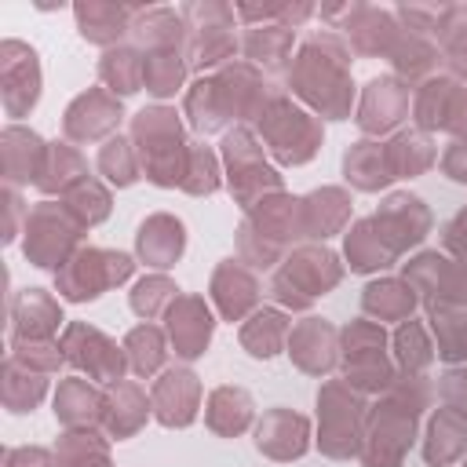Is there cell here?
<instances>
[{"label": "cell", "mask_w": 467, "mask_h": 467, "mask_svg": "<svg viewBox=\"0 0 467 467\" xmlns=\"http://www.w3.org/2000/svg\"><path fill=\"white\" fill-rule=\"evenodd\" d=\"M288 88L328 120L350 117V102H354L350 47L332 33L310 36L288 69Z\"/></svg>", "instance_id": "1"}, {"label": "cell", "mask_w": 467, "mask_h": 467, "mask_svg": "<svg viewBox=\"0 0 467 467\" xmlns=\"http://www.w3.org/2000/svg\"><path fill=\"white\" fill-rule=\"evenodd\" d=\"M131 139H135L139 168L146 171L150 182L182 186L186 164H190V146L182 142V128L175 120V109H168V106L139 109L131 120Z\"/></svg>", "instance_id": "2"}, {"label": "cell", "mask_w": 467, "mask_h": 467, "mask_svg": "<svg viewBox=\"0 0 467 467\" xmlns=\"http://www.w3.org/2000/svg\"><path fill=\"white\" fill-rule=\"evenodd\" d=\"M259 135L266 139L270 153L281 164H303L317 153L325 131H321V120H314L306 109L292 106V99L274 95L259 117Z\"/></svg>", "instance_id": "3"}, {"label": "cell", "mask_w": 467, "mask_h": 467, "mask_svg": "<svg viewBox=\"0 0 467 467\" xmlns=\"http://www.w3.org/2000/svg\"><path fill=\"white\" fill-rule=\"evenodd\" d=\"M80 223L66 212V204H51V201H44V204H36L29 215H26V259L33 263V266H40V270H62L73 255V244H77V237H80Z\"/></svg>", "instance_id": "4"}, {"label": "cell", "mask_w": 467, "mask_h": 467, "mask_svg": "<svg viewBox=\"0 0 467 467\" xmlns=\"http://www.w3.org/2000/svg\"><path fill=\"white\" fill-rule=\"evenodd\" d=\"M135 270L131 255L124 252H106V248H77L73 259L55 274L58 281V292L69 299V303H88V299H99L106 288L128 281Z\"/></svg>", "instance_id": "5"}, {"label": "cell", "mask_w": 467, "mask_h": 467, "mask_svg": "<svg viewBox=\"0 0 467 467\" xmlns=\"http://www.w3.org/2000/svg\"><path fill=\"white\" fill-rule=\"evenodd\" d=\"M339 259L336 252L321 248V244H306L299 252H292V259L277 270L274 277V296L296 310L310 306L317 296H325L336 281H339Z\"/></svg>", "instance_id": "6"}, {"label": "cell", "mask_w": 467, "mask_h": 467, "mask_svg": "<svg viewBox=\"0 0 467 467\" xmlns=\"http://www.w3.org/2000/svg\"><path fill=\"white\" fill-rule=\"evenodd\" d=\"M317 409H321V452L343 460L350 452L361 449V423H365V398L350 387V383H325L317 394Z\"/></svg>", "instance_id": "7"}, {"label": "cell", "mask_w": 467, "mask_h": 467, "mask_svg": "<svg viewBox=\"0 0 467 467\" xmlns=\"http://www.w3.org/2000/svg\"><path fill=\"white\" fill-rule=\"evenodd\" d=\"M223 157L230 171V190L241 201V208H255L266 190H281V175L263 161V146L248 128H234L223 139Z\"/></svg>", "instance_id": "8"}, {"label": "cell", "mask_w": 467, "mask_h": 467, "mask_svg": "<svg viewBox=\"0 0 467 467\" xmlns=\"http://www.w3.org/2000/svg\"><path fill=\"white\" fill-rule=\"evenodd\" d=\"M416 412L405 398L390 394L383 405H376L372 423H368V438L361 449L365 467H398L405 449L412 445V431H416Z\"/></svg>", "instance_id": "9"}, {"label": "cell", "mask_w": 467, "mask_h": 467, "mask_svg": "<svg viewBox=\"0 0 467 467\" xmlns=\"http://www.w3.org/2000/svg\"><path fill=\"white\" fill-rule=\"evenodd\" d=\"M58 347L69 365H77L80 372H88L91 379H102V383H120V376L128 368V354L117 350L113 339H106L99 328H91L84 321L66 325Z\"/></svg>", "instance_id": "10"}, {"label": "cell", "mask_w": 467, "mask_h": 467, "mask_svg": "<svg viewBox=\"0 0 467 467\" xmlns=\"http://www.w3.org/2000/svg\"><path fill=\"white\" fill-rule=\"evenodd\" d=\"M0 88L7 117H26L40 99V55L33 44L7 36L0 44Z\"/></svg>", "instance_id": "11"}, {"label": "cell", "mask_w": 467, "mask_h": 467, "mask_svg": "<svg viewBox=\"0 0 467 467\" xmlns=\"http://www.w3.org/2000/svg\"><path fill=\"white\" fill-rule=\"evenodd\" d=\"M212 80H215V95H219V102H223L226 120H230V117H241V120L263 117V109H266L270 99L277 95V91H266L270 84L263 80V73H259L252 62H230V66H223Z\"/></svg>", "instance_id": "12"}, {"label": "cell", "mask_w": 467, "mask_h": 467, "mask_svg": "<svg viewBox=\"0 0 467 467\" xmlns=\"http://www.w3.org/2000/svg\"><path fill=\"white\" fill-rule=\"evenodd\" d=\"M372 226H376V234L383 237V244L398 255V252H405V248H412V244H420V241L427 237V230H431V212L423 208L420 197H412V193H394V197H387V201L379 204V212L372 215Z\"/></svg>", "instance_id": "13"}, {"label": "cell", "mask_w": 467, "mask_h": 467, "mask_svg": "<svg viewBox=\"0 0 467 467\" xmlns=\"http://www.w3.org/2000/svg\"><path fill=\"white\" fill-rule=\"evenodd\" d=\"M120 117H124L120 99L109 95V91H102V88H91V91H84V95H77L69 102L62 128H66V135L73 142H95V139L117 131Z\"/></svg>", "instance_id": "14"}, {"label": "cell", "mask_w": 467, "mask_h": 467, "mask_svg": "<svg viewBox=\"0 0 467 467\" xmlns=\"http://www.w3.org/2000/svg\"><path fill=\"white\" fill-rule=\"evenodd\" d=\"M150 405L164 427H190L201 405V379L190 368H164L153 383Z\"/></svg>", "instance_id": "15"}, {"label": "cell", "mask_w": 467, "mask_h": 467, "mask_svg": "<svg viewBox=\"0 0 467 467\" xmlns=\"http://www.w3.org/2000/svg\"><path fill=\"white\" fill-rule=\"evenodd\" d=\"M212 328H215V317L208 310V303L201 296H179L168 310V336L175 343V354L193 361L208 350L212 343Z\"/></svg>", "instance_id": "16"}, {"label": "cell", "mask_w": 467, "mask_h": 467, "mask_svg": "<svg viewBox=\"0 0 467 467\" xmlns=\"http://www.w3.org/2000/svg\"><path fill=\"white\" fill-rule=\"evenodd\" d=\"M409 113V88L398 77H372L358 102V124L368 135L390 131Z\"/></svg>", "instance_id": "17"}, {"label": "cell", "mask_w": 467, "mask_h": 467, "mask_svg": "<svg viewBox=\"0 0 467 467\" xmlns=\"http://www.w3.org/2000/svg\"><path fill=\"white\" fill-rule=\"evenodd\" d=\"M339 29L347 33V40L358 55H390V47L401 36V26H398L394 11L372 7V4H354Z\"/></svg>", "instance_id": "18"}, {"label": "cell", "mask_w": 467, "mask_h": 467, "mask_svg": "<svg viewBox=\"0 0 467 467\" xmlns=\"http://www.w3.org/2000/svg\"><path fill=\"white\" fill-rule=\"evenodd\" d=\"M255 445L274 460H299L310 449V423L292 409H270L255 427Z\"/></svg>", "instance_id": "19"}, {"label": "cell", "mask_w": 467, "mask_h": 467, "mask_svg": "<svg viewBox=\"0 0 467 467\" xmlns=\"http://www.w3.org/2000/svg\"><path fill=\"white\" fill-rule=\"evenodd\" d=\"M186 248V226L182 219L168 215V212H157L150 219L139 223V234H135V252L146 266H157V270H168L175 266V259L182 255Z\"/></svg>", "instance_id": "20"}, {"label": "cell", "mask_w": 467, "mask_h": 467, "mask_svg": "<svg viewBox=\"0 0 467 467\" xmlns=\"http://www.w3.org/2000/svg\"><path fill=\"white\" fill-rule=\"evenodd\" d=\"M135 11L139 7H124V4H106V0H80L73 7V18H77V29L84 40L99 44V47H117V40L124 33H131V22H135Z\"/></svg>", "instance_id": "21"}, {"label": "cell", "mask_w": 467, "mask_h": 467, "mask_svg": "<svg viewBox=\"0 0 467 467\" xmlns=\"http://www.w3.org/2000/svg\"><path fill=\"white\" fill-rule=\"evenodd\" d=\"M336 328L325 317H306L288 332V354L303 372H328L336 365Z\"/></svg>", "instance_id": "22"}, {"label": "cell", "mask_w": 467, "mask_h": 467, "mask_svg": "<svg viewBox=\"0 0 467 467\" xmlns=\"http://www.w3.org/2000/svg\"><path fill=\"white\" fill-rule=\"evenodd\" d=\"M62 325V306L44 288H26L11 306V339H51Z\"/></svg>", "instance_id": "23"}, {"label": "cell", "mask_w": 467, "mask_h": 467, "mask_svg": "<svg viewBox=\"0 0 467 467\" xmlns=\"http://www.w3.org/2000/svg\"><path fill=\"white\" fill-rule=\"evenodd\" d=\"M212 296H215V303H219V310H223L226 321H241L255 306L259 285H255L252 270H244L234 259H223V266L212 277Z\"/></svg>", "instance_id": "24"}, {"label": "cell", "mask_w": 467, "mask_h": 467, "mask_svg": "<svg viewBox=\"0 0 467 467\" xmlns=\"http://www.w3.org/2000/svg\"><path fill=\"white\" fill-rule=\"evenodd\" d=\"M106 412V398L80 376H69L58 383V394H55V416L69 427V431H88L102 420Z\"/></svg>", "instance_id": "25"}, {"label": "cell", "mask_w": 467, "mask_h": 467, "mask_svg": "<svg viewBox=\"0 0 467 467\" xmlns=\"http://www.w3.org/2000/svg\"><path fill=\"white\" fill-rule=\"evenodd\" d=\"M44 157H47V146L36 131L29 128H18V124H7L4 128V171H7V182H36L40 168H44Z\"/></svg>", "instance_id": "26"}, {"label": "cell", "mask_w": 467, "mask_h": 467, "mask_svg": "<svg viewBox=\"0 0 467 467\" xmlns=\"http://www.w3.org/2000/svg\"><path fill=\"white\" fill-rule=\"evenodd\" d=\"M131 36L150 51H179L186 40V22L175 7H139L131 22Z\"/></svg>", "instance_id": "27"}, {"label": "cell", "mask_w": 467, "mask_h": 467, "mask_svg": "<svg viewBox=\"0 0 467 467\" xmlns=\"http://www.w3.org/2000/svg\"><path fill=\"white\" fill-rule=\"evenodd\" d=\"M150 401H146V394H142V387L139 383H128V379H120V383H113V390H109V398H106V412H102V423H106V431H109V438H131L142 423H146V416H150Z\"/></svg>", "instance_id": "28"}, {"label": "cell", "mask_w": 467, "mask_h": 467, "mask_svg": "<svg viewBox=\"0 0 467 467\" xmlns=\"http://www.w3.org/2000/svg\"><path fill=\"white\" fill-rule=\"evenodd\" d=\"M467 449V416L452 412V409H438L431 427H427V441H423V460L431 467H445L452 463L460 452Z\"/></svg>", "instance_id": "29"}, {"label": "cell", "mask_w": 467, "mask_h": 467, "mask_svg": "<svg viewBox=\"0 0 467 467\" xmlns=\"http://www.w3.org/2000/svg\"><path fill=\"white\" fill-rule=\"evenodd\" d=\"M252 394L241 390V387H215L208 394V409H204V420L215 434L223 438H234L241 434L248 423H252Z\"/></svg>", "instance_id": "30"}, {"label": "cell", "mask_w": 467, "mask_h": 467, "mask_svg": "<svg viewBox=\"0 0 467 467\" xmlns=\"http://www.w3.org/2000/svg\"><path fill=\"white\" fill-rule=\"evenodd\" d=\"M343 175L347 182H354L358 190H379L394 179L390 161H387V146L379 142H354L343 157Z\"/></svg>", "instance_id": "31"}, {"label": "cell", "mask_w": 467, "mask_h": 467, "mask_svg": "<svg viewBox=\"0 0 467 467\" xmlns=\"http://www.w3.org/2000/svg\"><path fill=\"white\" fill-rule=\"evenodd\" d=\"M142 62L146 55L139 47H109L102 58H99V80L120 99V95H135L142 88Z\"/></svg>", "instance_id": "32"}, {"label": "cell", "mask_w": 467, "mask_h": 467, "mask_svg": "<svg viewBox=\"0 0 467 467\" xmlns=\"http://www.w3.org/2000/svg\"><path fill=\"white\" fill-rule=\"evenodd\" d=\"M416 299L420 296H416V288L409 281L387 277V281H372L365 288L361 306H365V314H372L379 321H409V310L416 306Z\"/></svg>", "instance_id": "33"}, {"label": "cell", "mask_w": 467, "mask_h": 467, "mask_svg": "<svg viewBox=\"0 0 467 467\" xmlns=\"http://www.w3.org/2000/svg\"><path fill=\"white\" fill-rule=\"evenodd\" d=\"M350 215V197L343 190H317L310 197H303V223H306V237H328L336 234Z\"/></svg>", "instance_id": "34"}, {"label": "cell", "mask_w": 467, "mask_h": 467, "mask_svg": "<svg viewBox=\"0 0 467 467\" xmlns=\"http://www.w3.org/2000/svg\"><path fill=\"white\" fill-rule=\"evenodd\" d=\"M241 51L248 55L252 66H266V69H281L292 55V29L285 26H248Z\"/></svg>", "instance_id": "35"}, {"label": "cell", "mask_w": 467, "mask_h": 467, "mask_svg": "<svg viewBox=\"0 0 467 467\" xmlns=\"http://www.w3.org/2000/svg\"><path fill=\"white\" fill-rule=\"evenodd\" d=\"M347 259H350V270L358 274H372V270H387L398 255L383 244V237L376 234L372 219H361L347 230Z\"/></svg>", "instance_id": "36"}, {"label": "cell", "mask_w": 467, "mask_h": 467, "mask_svg": "<svg viewBox=\"0 0 467 467\" xmlns=\"http://www.w3.org/2000/svg\"><path fill=\"white\" fill-rule=\"evenodd\" d=\"M241 343L252 358H274L288 343V317L281 310H255L241 328Z\"/></svg>", "instance_id": "37"}, {"label": "cell", "mask_w": 467, "mask_h": 467, "mask_svg": "<svg viewBox=\"0 0 467 467\" xmlns=\"http://www.w3.org/2000/svg\"><path fill=\"white\" fill-rule=\"evenodd\" d=\"M456 88H460L456 77H431V80H423V84L416 88L412 117H416V124H420L423 131H431V128H445Z\"/></svg>", "instance_id": "38"}, {"label": "cell", "mask_w": 467, "mask_h": 467, "mask_svg": "<svg viewBox=\"0 0 467 467\" xmlns=\"http://www.w3.org/2000/svg\"><path fill=\"white\" fill-rule=\"evenodd\" d=\"M44 394H47L44 372H33V368L18 365L15 358L4 361V405L11 412H33Z\"/></svg>", "instance_id": "39"}, {"label": "cell", "mask_w": 467, "mask_h": 467, "mask_svg": "<svg viewBox=\"0 0 467 467\" xmlns=\"http://www.w3.org/2000/svg\"><path fill=\"white\" fill-rule=\"evenodd\" d=\"M186 55L182 51H150L142 62V88L157 99H168L186 80Z\"/></svg>", "instance_id": "40"}, {"label": "cell", "mask_w": 467, "mask_h": 467, "mask_svg": "<svg viewBox=\"0 0 467 467\" xmlns=\"http://www.w3.org/2000/svg\"><path fill=\"white\" fill-rule=\"evenodd\" d=\"M88 171H84V161H80V153L73 150V146H66V142H51L47 146V157H44V168H40V175H36V186L44 190V193H66L73 182H80Z\"/></svg>", "instance_id": "41"}, {"label": "cell", "mask_w": 467, "mask_h": 467, "mask_svg": "<svg viewBox=\"0 0 467 467\" xmlns=\"http://www.w3.org/2000/svg\"><path fill=\"white\" fill-rule=\"evenodd\" d=\"M387 58L394 62V69H398L401 77H409V80L427 77V80H431V73H434V66H438V47H434L427 36H416V33H405V29H401V36H398V44L390 47Z\"/></svg>", "instance_id": "42"}, {"label": "cell", "mask_w": 467, "mask_h": 467, "mask_svg": "<svg viewBox=\"0 0 467 467\" xmlns=\"http://www.w3.org/2000/svg\"><path fill=\"white\" fill-rule=\"evenodd\" d=\"M124 354H128V365L139 372V376H153L164 358H168V347H164V332L157 325H135L128 336H124Z\"/></svg>", "instance_id": "43"}, {"label": "cell", "mask_w": 467, "mask_h": 467, "mask_svg": "<svg viewBox=\"0 0 467 467\" xmlns=\"http://www.w3.org/2000/svg\"><path fill=\"white\" fill-rule=\"evenodd\" d=\"M387 161H390L394 179H412L416 171H423V168L434 161V146H431L427 135H420V131H401V135H394V142L387 146Z\"/></svg>", "instance_id": "44"}, {"label": "cell", "mask_w": 467, "mask_h": 467, "mask_svg": "<svg viewBox=\"0 0 467 467\" xmlns=\"http://www.w3.org/2000/svg\"><path fill=\"white\" fill-rule=\"evenodd\" d=\"M62 204H66V212H69L80 226H95V223H102V219L109 215V193H106L95 179H88V175L66 190Z\"/></svg>", "instance_id": "45"}, {"label": "cell", "mask_w": 467, "mask_h": 467, "mask_svg": "<svg viewBox=\"0 0 467 467\" xmlns=\"http://www.w3.org/2000/svg\"><path fill=\"white\" fill-rule=\"evenodd\" d=\"M394 354H398V365L409 372V376H420L431 361H434V347L427 339V328L420 321H401L398 332H394Z\"/></svg>", "instance_id": "46"}, {"label": "cell", "mask_w": 467, "mask_h": 467, "mask_svg": "<svg viewBox=\"0 0 467 467\" xmlns=\"http://www.w3.org/2000/svg\"><path fill=\"white\" fill-rule=\"evenodd\" d=\"M55 460L58 467H109L106 441H99V434L91 431H66L58 438Z\"/></svg>", "instance_id": "47"}, {"label": "cell", "mask_w": 467, "mask_h": 467, "mask_svg": "<svg viewBox=\"0 0 467 467\" xmlns=\"http://www.w3.org/2000/svg\"><path fill=\"white\" fill-rule=\"evenodd\" d=\"M186 117H190V124H193L201 135H208V131H215V128L226 124V113H223V102H219V95H215V80H212V77L197 80V84L186 91Z\"/></svg>", "instance_id": "48"}, {"label": "cell", "mask_w": 467, "mask_h": 467, "mask_svg": "<svg viewBox=\"0 0 467 467\" xmlns=\"http://www.w3.org/2000/svg\"><path fill=\"white\" fill-rule=\"evenodd\" d=\"M175 299H179V285L161 274H150V277L135 281V288H131V310L146 321H153L157 314H168Z\"/></svg>", "instance_id": "49"}, {"label": "cell", "mask_w": 467, "mask_h": 467, "mask_svg": "<svg viewBox=\"0 0 467 467\" xmlns=\"http://www.w3.org/2000/svg\"><path fill=\"white\" fill-rule=\"evenodd\" d=\"M99 171L113 182V186H131L139 179V153L128 139H109L99 153Z\"/></svg>", "instance_id": "50"}, {"label": "cell", "mask_w": 467, "mask_h": 467, "mask_svg": "<svg viewBox=\"0 0 467 467\" xmlns=\"http://www.w3.org/2000/svg\"><path fill=\"white\" fill-rule=\"evenodd\" d=\"M383 343H387L383 328L372 325V321H365V317L361 321H350L343 328V358H347V365L368 361V358H387L383 354Z\"/></svg>", "instance_id": "51"}, {"label": "cell", "mask_w": 467, "mask_h": 467, "mask_svg": "<svg viewBox=\"0 0 467 467\" xmlns=\"http://www.w3.org/2000/svg\"><path fill=\"white\" fill-rule=\"evenodd\" d=\"M182 190H190L197 197L219 190V164H215V153L204 142H190V164H186Z\"/></svg>", "instance_id": "52"}, {"label": "cell", "mask_w": 467, "mask_h": 467, "mask_svg": "<svg viewBox=\"0 0 467 467\" xmlns=\"http://www.w3.org/2000/svg\"><path fill=\"white\" fill-rule=\"evenodd\" d=\"M438 44L445 55L452 51H463L467 47V4H449L441 7V18H438Z\"/></svg>", "instance_id": "53"}, {"label": "cell", "mask_w": 467, "mask_h": 467, "mask_svg": "<svg viewBox=\"0 0 467 467\" xmlns=\"http://www.w3.org/2000/svg\"><path fill=\"white\" fill-rule=\"evenodd\" d=\"M441 398H445V409L467 416V372L463 368H452L441 376Z\"/></svg>", "instance_id": "54"}, {"label": "cell", "mask_w": 467, "mask_h": 467, "mask_svg": "<svg viewBox=\"0 0 467 467\" xmlns=\"http://www.w3.org/2000/svg\"><path fill=\"white\" fill-rule=\"evenodd\" d=\"M4 467H58V460L47 449H7Z\"/></svg>", "instance_id": "55"}, {"label": "cell", "mask_w": 467, "mask_h": 467, "mask_svg": "<svg viewBox=\"0 0 467 467\" xmlns=\"http://www.w3.org/2000/svg\"><path fill=\"white\" fill-rule=\"evenodd\" d=\"M449 131L456 135H467V88L460 84L456 95H452V106H449V120H445Z\"/></svg>", "instance_id": "56"}, {"label": "cell", "mask_w": 467, "mask_h": 467, "mask_svg": "<svg viewBox=\"0 0 467 467\" xmlns=\"http://www.w3.org/2000/svg\"><path fill=\"white\" fill-rule=\"evenodd\" d=\"M441 168L449 171V179H456V182H467V142H463V139H460V142H452V150L445 153Z\"/></svg>", "instance_id": "57"}, {"label": "cell", "mask_w": 467, "mask_h": 467, "mask_svg": "<svg viewBox=\"0 0 467 467\" xmlns=\"http://www.w3.org/2000/svg\"><path fill=\"white\" fill-rule=\"evenodd\" d=\"M445 241H449V248H456V252H463V255H467V208L449 223Z\"/></svg>", "instance_id": "58"}, {"label": "cell", "mask_w": 467, "mask_h": 467, "mask_svg": "<svg viewBox=\"0 0 467 467\" xmlns=\"http://www.w3.org/2000/svg\"><path fill=\"white\" fill-rule=\"evenodd\" d=\"M449 58V69L456 73V77H467V47L463 51H452V55H445Z\"/></svg>", "instance_id": "59"}, {"label": "cell", "mask_w": 467, "mask_h": 467, "mask_svg": "<svg viewBox=\"0 0 467 467\" xmlns=\"http://www.w3.org/2000/svg\"><path fill=\"white\" fill-rule=\"evenodd\" d=\"M463 467H467V463H463Z\"/></svg>", "instance_id": "60"}]
</instances>
